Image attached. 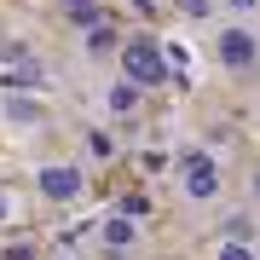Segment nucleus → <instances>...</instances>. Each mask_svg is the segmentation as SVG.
<instances>
[{
	"mask_svg": "<svg viewBox=\"0 0 260 260\" xmlns=\"http://www.w3.org/2000/svg\"><path fill=\"white\" fill-rule=\"evenodd\" d=\"M0 121H6V127H18V133L47 127V104H41L35 93H0Z\"/></svg>",
	"mask_w": 260,
	"mask_h": 260,
	"instance_id": "5",
	"label": "nucleus"
},
{
	"mask_svg": "<svg viewBox=\"0 0 260 260\" xmlns=\"http://www.w3.org/2000/svg\"><path fill=\"white\" fill-rule=\"evenodd\" d=\"M179 12H185V18H214V6H220V0H174Z\"/></svg>",
	"mask_w": 260,
	"mask_h": 260,
	"instance_id": "12",
	"label": "nucleus"
},
{
	"mask_svg": "<svg viewBox=\"0 0 260 260\" xmlns=\"http://www.w3.org/2000/svg\"><path fill=\"white\" fill-rule=\"evenodd\" d=\"M225 237H249V243H260V225H254V214H249V208L225 214Z\"/></svg>",
	"mask_w": 260,
	"mask_h": 260,
	"instance_id": "10",
	"label": "nucleus"
},
{
	"mask_svg": "<svg viewBox=\"0 0 260 260\" xmlns=\"http://www.w3.org/2000/svg\"><path fill=\"white\" fill-rule=\"evenodd\" d=\"M41 81H47L41 64H6V70H0V93H35Z\"/></svg>",
	"mask_w": 260,
	"mask_h": 260,
	"instance_id": "7",
	"label": "nucleus"
},
{
	"mask_svg": "<svg viewBox=\"0 0 260 260\" xmlns=\"http://www.w3.org/2000/svg\"><path fill=\"white\" fill-rule=\"evenodd\" d=\"M0 260H35V249H29V243H6V249H0Z\"/></svg>",
	"mask_w": 260,
	"mask_h": 260,
	"instance_id": "15",
	"label": "nucleus"
},
{
	"mask_svg": "<svg viewBox=\"0 0 260 260\" xmlns=\"http://www.w3.org/2000/svg\"><path fill=\"white\" fill-rule=\"evenodd\" d=\"M99 243H104V249H110V254L133 249V243H139V220H133L127 208H121V214H110V220L99 225Z\"/></svg>",
	"mask_w": 260,
	"mask_h": 260,
	"instance_id": "6",
	"label": "nucleus"
},
{
	"mask_svg": "<svg viewBox=\"0 0 260 260\" xmlns=\"http://www.w3.org/2000/svg\"><path fill=\"white\" fill-rule=\"evenodd\" d=\"M58 260H70V254H58Z\"/></svg>",
	"mask_w": 260,
	"mask_h": 260,
	"instance_id": "19",
	"label": "nucleus"
},
{
	"mask_svg": "<svg viewBox=\"0 0 260 260\" xmlns=\"http://www.w3.org/2000/svg\"><path fill=\"white\" fill-rule=\"evenodd\" d=\"M168 52H162V41L156 35H127L121 41V75L127 81H139V87H162L168 81Z\"/></svg>",
	"mask_w": 260,
	"mask_h": 260,
	"instance_id": "2",
	"label": "nucleus"
},
{
	"mask_svg": "<svg viewBox=\"0 0 260 260\" xmlns=\"http://www.w3.org/2000/svg\"><path fill=\"white\" fill-rule=\"evenodd\" d=\"M220 6H225V12H237V18H254L260 0H220Z\"/></svg>",
	"mask_w": 260,
	"mask_h": 260,
	"instance_id": "14",
	"label": "nucleus"
},
{
	"mask_svg": "<svg viewBox=\"0 0 260 260\" xmlns=\"http://www.w3.org/2000/svg\"><path fill=\"white\" fill-rule=\"evenodd\" d=\"M121 208H127L133 220H145V214H150V197H127V203H121Z\"/></svg>",
	"mask_w": 260,
	"mask_h": 260,
	"instance_id": "16",
	"label": "nucleus"
},
{
	"mask_svg": "<svg viewBox=\"0 0 260 260\" xmlns=\"http://www.w3.org/2000/svg\"><path fill=\"white\" fill-rule=\"evenodd\" d=\"M64 12H70L75 23H93L99 18V0H64Z\"/></svg>",
	"mask_w": 260,
	"mask_h": 260,
	"instance_id": "11",
	"label": "nucleus"
},
{
	"mask_svg": "<svg viewBox=\"0 0 260 260\" xmlns=\"http://www.w3.org/2000/svg\"><path fill=\"white\" fill-rule=\"evenodd\" d=\"M139 93H145V87H139V81H127V75H121V81H110V93H104V104H110L116 116H127L133 104H139Z\"/></svg>",
	"mask_w": 260,
	"mask_h": 260,
	"instance_id": "8",
	"label": "nucleus"
},
{
	"mask_svg": "<svg viewBox=\"0 0 260 260\" xmlns=\"http://www.w3.org/2000/svg\"><path fill=\"white\" fill-rule=\"evenodd\" d=\"M35 191L47 197V203H75V197L87 191V174L75 162H41L35 168Z\"/></svg>",
	"mask_w": 260,
	"mask_h": 260,
	"instance_id": "4",
	"label": "nucleus"
},
{
	"mask_svg": "<svg viewBox=\"0 0 260 260\" xmlns=\"http://www.w3.org/2000/svg\"><path fill=\"white\" fill-rule=\"evenodd\" d=\"M249 185H254V203H260V168H254V179H249Z\"/></svg>",
	"mask_w": 260,
	"mask_h": 260,
	"instance_id": "18",
	"label": "nucleus"
},
{
	"mask_svg": "<svg viewBox=\"0 0 260 260\" xmlns=\"http://www.w3.org/2000/svg\"><path fill=\"white\" fill-rule=\"evenodd\" d=\"M162 52H168V64H174L179 75H185V70H191V52H185V47H179V41H168V47H162Z\"/></svg>",
	"mask_w": 260,
	"mask_h": 260,
	"instance_id": "13",
	"label": "nucleus"
},
{
	"mask_svg": "<svg viewBox=\"0 0 260 260\" xmlns=\"http://www.w3.org/2000/svg\"><path fill=\"white\" fill-rule=\"evenodd\" d=\"M6 220H12V197L0 191V225H6Z\"/></svg>",
	"mask_w": 260,
	"mask_h": 260,
	"instance_id": "17",
	"label": "nucleus"
},
{
	"mask_svg": "<svg viewBox=\"0 0 260 260\" xmlns=\"http://www.w3.org/2000/svg\"><path fill=\"white\" fill-rule=\"evenodd\" d=\"M214 58H220L225 70H254L260 64V35L249 23H225L220 35H214Z\"/></svg>",
	"mask_w": 260,
	"mask_h": 260,
	"instance_id": "3",
	"label": "nucleus"
},
{
	"mask_svg": "<svg viewBox=\"0 0 260 260\" xmlns=\"http://www.w3.org/2000/svg\"><path fill=\"white\" fill-rule=\"evenodd\" d=\"M214 260H260V249L249 237H220L214 243Z\"/></svg>",
	"mask_w": 260,
	"mask_h": 260,
	"instance_id": "9",
	"label": "nucleus"
},
{
	"mask_svg": "<svg viewBox=\"0 0 260 260\" xmlns=\"http://www.w3.org/2000/svg\"><path fill=\"white\" fill-rule=\"evenodd\" d=\"M174 179H179V197L185 203H214L220 185H225V168L214 156V145H185L179 162H174Z\"/></svg>",
	"mask_w": 260,
	"mask_h": 260,
	"instance_id": "1",
	"label": "nucleus"
}]
</instances>
